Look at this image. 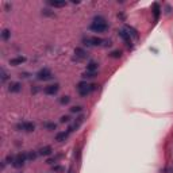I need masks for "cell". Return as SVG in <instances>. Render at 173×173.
I'll return each mask as SVG.
<instances>
[{
  "instance_id": "cell-1",
  "label": "cell",
  "mask_w": 173,
  "mask_h": 173,
  "mask_svg": "<svg viewBox=\"0 0 173 173\" xmlns=\"http://www.w3.org/2000/svg\"><path fill=\"white\" fill-rule=\"evenodd\" d=\"M89 28L93 31V33H106L108 30V24H107L106 19L102 18V16H96L95 20L91 23Z\"/></svg>"
},
{
  "instance_id": "cell-2",
  "label": "cell",
  "mask_w": 173,
  "mask_h": 173,
  "mask_svg": "<svg viewBox=\"0 0 173 173\" xmlns=\"http://www.w3.org/2000/svg\"><path fill=\"white\" fill-rule=\"evenodd\" d=\"M98 88V85L96 84H88L87 81H81L77 84V91L80 93V96L85 98V96H88L91 92H93L95 89Z\"/></svg>"
},
{
  "instance_id": "cell-3",
  "label": "cell",
  "mask_w": 173,
  "mask_h": 173,
  "mask_svg": "<svg viewBox=\"0 0 173 173\" xmlns=\"http://www.w3.org/2000/svg\"><path fill=\"white\" fill-rule=\"evenodd\" d=\"M26 161H27V153H18V154L15 155V160H14V162H12V166L16 169L23 168Z\"/></svg>"
},
{
  "instance_id": "cell-4",
  "label": "cell",
  "mask_w": 173,
  "mask_h": 173,
  "mask_svg": "<svg viewBox=\"0 0 173 173\" xmlns=\"http://www.w3.org/2000/svg\"><path fill=\"white\" fill-rule=\"evenodd\" d=\"M16 129L19 131H26V133H33L35 130V124L33 122H22V123L16 124Z\"/></svg>"
},
{
  "instance_id": "cell-5",
  "label": "cell",
  "mask_w": 173,
  "mask_h": 173,
  "mask_svg": "<svg viewBox=\"0 0 173 173\" xmlns=\"http://www.w3.org/2000/svg\"><path fill=\"white\" fill-rule=\"evenodd\" d=\"M37 79L39 81H47V80H52V79H53V75H52V72H50L47 68H43V69H41V71L37 73Z\"/></svg>"
},
{
  "instance_id": "cell-6",
  "label": "cell",
  "mask_w": 173,
  "mask_h": 173,
  "mask_svg": "<svg viewBox=\"0 0 173 173\" xmlns=\"http://www.w3.org/2000/svg\"><path fill=\"white\" fill-rule=\"evenodd\" d=\"M104 41L102 38H99V37H87L84 38V45L87 46H100Z\"/></svg>"
},
{
  "instance_id": "cell-7",
  "label": "cell",
  "mask_w": 173,
  "mask_h": 173,
  "mask_svg": "<svg viewBox=\"0 0 173 173\" xmlns=\"http://www.w3.org/2000/svg\"><path fill=\"white\" fill-rule=\"evenodd\" d=\"M118 35H119L120 38H122V39L126 42V45H127V46L133 47V45H131V37H130V34L126 30H124V28H123V30H120V31H118Z\"/></svg>"
},
{
  "instance_id": "cell-8",
  "label": "cell",
  "mask_w": 173,
  "mask_h": 173,
  "mask_svg": "<svg viewBox=\"0 0 173 173\" xmlns=\"http://www.w3.org/2000/svg\"><path fill=\"white\" fill-rule=\"evenodd\" d=\"M58 89H60V85L58 84H52V85L45 87L43 92L46 93V95H49V96H53V95H56V93L58 92Z\"/></svg>"
},
{
  "instance_id": "cell-9",
  "label": "cell",
  "mask_w": 173,
  "mask_h": 173,
  "mask_svg": "<svg viewBox=\"0 0 173 173\" xmlns=\"http://www.w3.org/2000/svg\"><path fill=\"white\" fill-rule=\"evenodd\" d=\"M20 91H22V84H20V83H18V81H12V83H9L8 92L16 93V92H20Z\"/></svg>"
},
{
  "instance_id": "cell-10",
  "label": "cell",
  "mask_w": 173,
  "mask_h": 173,
  "mask_svg": "<svg viewBox=\"0 0 173 173\" xmlns=\"http://www.w3.org/2000/svg\"><path fill=\"white\" fill-rule=\"evenodd\" d=\"M75 56L79 61H81V60H85V58L88 57V53H87L84 49H81V47H76L75 49Z\"/></svg>"
},
{
  "instance_id": "cell-11",
  "label": "cell",
  "mask_w": 173,
  "mask_h": 173,
  "mask_svg": "<svg viewBox=\"0 0 173 173\" xmlns=\"http://www.w3.org/2000/svg\"><path fill=\"white\" fill-rule=\"evenodd\" d=\"M83 122H84V115H80L77 119H76L75 123H73L71 127L68 129V131H69V133H72V131H76V130H77L81 126V123H83Z\"/></svg>"
},
{
  "instance_id": "cell-12",
  "label": "cell",
  "mask_w": 173,
  "mask_h": 173,
  "mask_svg": "<svg viewBox=\"0 0 173 173\" xmlns=\"http://www.w3.org/2000/svg\"><path fill=\"white\" fill-rule=\"evenodd\" d=\"M26 62V57H22V56H19V57H15V58H11L9 60V65H12V66H18V65H22Z\"/></svg>"
},
{
  "instance_id": "cell-13",
  "label": "cell",
  "mask_w": 173,
  "mask_h": 173,
  "mask_svg": "<svg viewBox=\"0 0 173 173\" xmlns=\"http://www.w3.org/2000/svg\"><path fill=\"white\" fill-rule=\"evenodd\" d=\"M47 4L54 7V8H60V7H65L66 5V1L65 0H62V1H58V0H50L47 1Z\"/></svg>"
},
{
  "instance_id": "cell-14",
  "label": "cell",
  "mask_w": 173,
  "mask_h": 173,
  "mask_svg": "<svg viewBox=\"0 0 173 173\" xmlns=\"http://www.w3.org/2000/svg\"><path fill=\"white\" fill-rule=\"evenodd\" d=\"M69 131H61V133H58L57 135H56V141H58V142H64V141H66V138L69 137Z\"/></svg>"
},
{
  "instance_id": "cell-15",
  "label": "cell",
  "mask_w": 173,
  "mask_h": 173,
  "mask_svg": "<svg viewBox=\"0 0 173 173\" xmlns=\"http://www.w3.org/2000/svg\"><path fill=\"white\" fill-rule=\"evenodd\" d=\"M52 153H53L52 146H43V147H41L39 150H38V154H39V155H50Z\"/></svg>"
},
{
  "instance_id": "cell-16",
  "label": "cell",
  "mask_w": 173,
  "mask_h": 173,
  "mask_svg": "<svg viewBox=\"0 0 173 173\" xmlns=\"http://www.w3.org/2000/svg\"><path fill=\"white\" fill-rule=\"evenodd\" d=\"M42 127H43L45 130H49V131H53V130L57 129V124L53 123V122H45V123L42 124Z\"/></svg>"
},
{
  "instance_id": "cell-17",
  "label": "cell",
  "mask_w": 173,
  "mask_h": 173,
  "mask_svg": "<svg viewBox=\"0 0 173 173\" xmlns=\"http://www.w3.org/2000/svg\"><path fill=\"white\" fill-rule=\"evenodd\" d=\"M153 14H154V19H155V20H158V18H160V14H161V9H160V5L157 4V3H154V4H153Z\"/></svg>"
},
{
  "instance_id": "cell-18",
  "label": "cell",
  "mask_w": 173,
  "mask_h": 173,
  "mask_svg": "<svg viewBox=\"0 0 173 173\" xmlns=\"http://www.w3.org/2000/svg\"><path fill=\"white\" fill-rule=\"evenodd\" d=\"M124 30L127 31L130 34V37H134V38H138V33L135 28H133V27H130V26H124Z\"/></svg>"
},
{
  "instance_id": "cell-19",
  "label": "cell",
  "mask_w": 173,
  "mask_h": 173,
  "mask_svg": "<svg viewBox=\"0 0 173 173\" xmlns=\"http://www.w3.org/2000/svg\"><path fill=\"white\" fill-rule=\"evenodd\" d=\"M98 64L96 62H89L87 65V72H98Z\"/></svg>"
},
{
  "instance_id": "cell-20",
  "label": "cell",
  "mask_w": 173,
  "mask_h": 173,
  "mask_svg": "<svg viewBox=\"0 0 173 173\" xmlns=\"http://www.w3.org/2000/svg\"><path fill=\"white\" fill-rule=\"evenodd\" d=\"M37 155H38V153H35V151H33V150L27 151V160H28V161H34L37 158Z\"/></svg>"
},
{
  "instance_id": "cell-21",
  "label": "cell",
  "mask_w": 173,
  "mask_h": 173,
  "mask_svg": "<svg viewBox=\"0 0 173 173\" xmlns=\"http://www.w3.org/2000/svg\"><path fill=\"white\" fill-rule=\"evenodd\" d=\"M96 72H85L83 73V79H93V77H96Z\"/></svg>"
},
{
  "instance_id": "cell-22",
  "label": "cell",
  "mask_w": 173,
  "mask_h": 173,
  "mask_svg": "<svg viewBox=\"0 0 173 173\" xmlns=\"http://www.w3.org/2000/svg\"><path fill=\"white\" fill-rule=\"evenodd\" d=\"M9 37H11V31L7 30V28H5V30H3V33H1V38H3L4 41H8Z\"/></svg>"
},
{
  "instance_id": "cell-23",
  "label": "cell",
  "mask_w": 173,
  "mask_h": 173,
  "mask_svg": "<svg viewBox=\"0 0 173 173\" xmlns=\"http://www.w3.org/2000/svg\"><path fill=\"white\" fill-rule=\"evenodd\" d=\"M110 57H112V58H120V57H122V52H120V50H114V52H111Z\"/></svg>"
},
{
  "instance_id": "cell-24",
  "label": "cell",
  "mask_w": 173,
  "mask_h": 173,
  "mask_svg": "<svg viewBox=\"0 0 173 173\" xmlns=\"http://www.w3.org/2000/svg\"><path fill=\"white\" fill-rule=\"evenodd\" d=\"M69 102H71V98H69V96H62V98L60 99V104H62V106L68 104Z\"/></svg>"
},
{
  "instance_id": "cell-25",
  "label": "cell",
  "mask_w": 173,
  "mask_h": 173,
  "mask_svg": "<svg viewBox=\"0 0 173 173\" xmlns=\"http://www.w3.org/2000/svg\"><path fill=\"white\" fill-rule=\"evenodd\" d=\"M60 158H61V154L56 155L53 158H49V160H47V164H54V162H57V160H60Z\"/></svg>"
},
{
  "instance_id": "cell-26",
  "label": "cell",
  "mask_w": 173,
  "mask_h": 173,
  "mask_svg": "<svg viewBox=\"0 0 173 173\" xmlns=\"http://www.w3.org/2000/svg\"><path fill=\"white\" fill-rule=\"evenodd\" d=\"M0 73H1V81L4 83V81L8 79V75H7V72H5L4 69H1V71H0Z\"/></svg>"
},
{
  "instance_id": "cell-27",
  "label": "cell",
  "mask_w": 173,
  "mask_h": 173,
  "mask_svg": "<svg viewBox=\"0 0 173 173\" xmlns=\"http://www.w3.org/2000/svg\"><path fill=\"white\" fill-rule=\"evenodd\" d=\"M14 160H15V155H12V154H8L5 157V162H8V164H12Z\"/></svg>"
},
{
  "instance_id": "cell-28",
  "label": "cell",
  "mask_w": 173,
  "mask_h": 173,
  "mask_svg": "<svg viewBox=\"0 0 173 173\" xmlns=\"http://www.w3.org/2000/svg\"><path fill=\"white\" fill-rule=\"evenodd\" d=\"M81 110H83V107H80V106H75V107H72V108H71V112H80Z\"/></svg>"
},
{
  "instance_id": "cell-29",
  "label": "cell",
  "mask_w": 173,
  "mask_h": 173,
  "mask_svg": "<svg viewBox=\"0 0 173 173\" xmlns=\"http://www.w3.org/2000/svg\"><path fill=\"white\" fill-rule=\"evenodd\" d=\"M69 120H71V116L65 115V116H62L61 119H60V122H61V123H68V122H69Z\"/></svg>"
},
{
  "instance_id": "cell-30",
  "label": "cell",
  "mask_w": 173,
  "mask_h": 173,
  "mask_svg": "<svg viewBox=\"0 0 173 173\" xmlns=\"http://www.w3.org/2000/svg\"><path fill=\"white\" fill-rule=\"evenodd\" d=\"M42 14L43 15H47V16H53L54 12H50V9H42Z\"/></svg>"
},
{
  "instance_id": "cell-31",
  "label": "cell",
  "mask_w": 173,
  "mask_h": 173,
  "mask_svg": "<svg viewBox=\"0 0 173 173\" xmlns=\"http://www.w3.org/2000/svg\"><path fill=\"white\" fill-rule=\"evenodd\" d=\"M64 170V168L62 166H60V165H56V166H53V172H62Z\"/></svg>"
},
{
  "instance_id": "cell-32",
  "label": "cell",
  "mask_w": 173,
  "mask_h": 173,
  "mask_svg": "<svg viewBox=\"0 0 173 173\" xmlns=\"http://www.w3.org/2000/svg\"><path fill=\"white\" fill-rule=\"evenodd\" d=\"M164 173H173V168L172 166H166V168L164 169Z\"/></svg>"
}]
</instances>
